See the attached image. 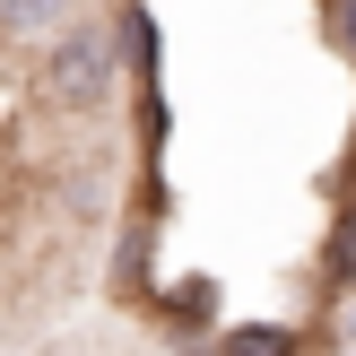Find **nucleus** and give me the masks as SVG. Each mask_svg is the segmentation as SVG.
Wrapping results in <instances>:
<instances>
[{
  "label": "nucleus",
  "instance_id": "f257e3e1",
  "mask_svg": "<svg viewBox=\"0 0 356 356\" xmlns=\"http://www.w3.org/2000/svg\"><path fill=\"white\" fill-rule=\"evenodd\" d=\"M122 87V61H113V26L104 17H70L44 52H35V96L52 113H104V96Z\"/></svg>",
  "mask_w": 356,
  "mask_h": 356
},
{
  "label": "nucleus",
  "instance_id": "f03ea898",
  "mask_svg": "<svg viewBox=\"0 0 356 356\" xmlns=\"http://www.w3.org/2000/svg\"><path fill=\"white\" fill-rule=\"evenodd\" d=\"M79 0H0V44H52Z\"/></svg>",
  "mask_w": 356,
  "mask_h": 356
},
{
  "label": "nucleus",
  "instance_id": "7ed1b4c3",
  "mask_svg": "<svg viewBox=\"0 0 356 356\" xmlns=\"http://www.w3.org/2000/svg\"><path fill=\"white\" fill-rule=\"evenodd\" d=\"M209 356H305V330L296 322H235V330H218Z\"/></svg>",
  "mask_w": 356,
  "mask_h": 356
},
{
  "label": "nucleus",
  "instance_id": "20e7f679",
  "mask_svg": "<svg viewBox=\"0 0 356 356\" xmlns=\"http://www.w3.org/2000/svg\"><path fill=\"white\" fill-rule=\"evenodd\" d=\"M156 313H165L174 330H200L209 313H218V278H174V287H156Z\"/></svg>",
  "mask_w": 356,
  "mask_h": 356
},
{
  "label": "nucleus",
  "instance_id": "39448f33",
  "mask_svg": "<svg viewBox=\"0 0 356 356\" xmlns=\"http://www.w3.org/2000/svg\"><path fill=\"white\" fill-rule=\"evenodd\" d=\"M322 44L356 70V0H322Z\"/></svg>",
  "mask_w": 356,
  "mask_h": 356
}]
</instances>
